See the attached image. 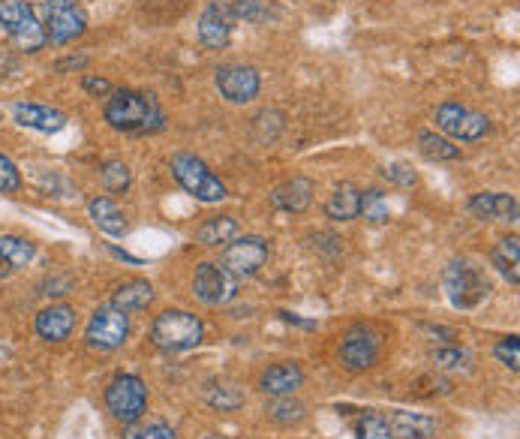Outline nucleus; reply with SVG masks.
<instances>
[{"label": "nucleus", "mask_w": 520, "mask_h": 439, "mask_svg": "<svg viewBox=\"0 0 520 439\" xmlns=\"http://www.w3.org/2000/svg\"><path fill=\"white\" fill-rule=\"evenodd\" d=\"M103 118L112 130L127 136H145L166 127V115L154 94L133 91V88H115L103 106Z\"/></svg>", "instance_id": "obj_1"}, {"label": "nucleus", "mask_w": 520, "mask_h": 439, "mask_svg": "<svg viewBox=\"0 0 520 439\" xmlns=\"http://www.w3.org/2000/svg\"><path fill=\"white\" fill-rule=\"evenodd\" d=\"M205 325L190 310H163L151 325V340L163 352H187L202 343Z\"/></svg>", "instance_id": "obj_2"}, {"label": "nucleus", "mask_w": 520, "mask_h": 439, "mask_svg": "<svg viewBox=\"0 0 520 439\" xmlns=\"http://www.w3.org/2000/svg\"><path fill=\"white\" fill-rule=\"evenodd\" d=\"M172 175H175V181L193 196V199H199V202H208V205H214V202H223V199H229V190H226V184L208 169V163L205 160H199L196 154H187V151H178L175 157H172Z\"/></svg>", "instance_id": "obj_3"}, {"label": "nucleus", "mask_w": 520, "mask_h": 439, "mask_svg": "<svg viewBox=\"0 0 520 439\" xmlns=\"http://www.w3.org/2000/svg\"><path fill=\"white\" fill-rule=\"evenodd\" d=\"M442 286H445V295H448L451 307H457V310H472L490 295L487 277L481 274L478 265H472L466 259H451L445 265Z\"/></svg>", "instance_id": "obj_4"}, {"label": "nucleus", "mask_w": 520, "mask_h": 439, "mask_svg": "<svg viewBox=\"0 0 520 439\" xmlns=\"http://www.w3.org/2000/svg\"><path fill=\"white\" fill-rule=\"evenodd\" d=\"M0 28L13 37V43L22 52H31V55L49 43L46 28L40 25V19L28 0H0Z\"/></svg>", "instance_id": "obj_5"}, {"label": "nucleus", "mask_w": 520, "mask_h": 439, "mask_svg": "<svg viewBox=\"0 0 520 439\" xmlns=\"http://www.w3.org/2000/svg\"><path fill=\"white\" fill-rule=\"evenodd\" d=\"M106 406L112 412L115 421L121 424H136L142 421L145 409H148V388L139 376L133 373H118L109 388H106Z\"/></svg>", "instance_id": "obj_6"}, {"label": "nucleus", "mask_w": 520, "mask_h": 439, "mask_svg": "<svg viewBox=\"0 0 520 439\" xmlns=\"http://www.w3.org/2000/svg\"><path fill=\"white\" fill-rule=\"evenodd\" d=\"M127 337H130V313H124L112 304L97 307L94 316L88 319L85 343L94 352H115L127 343Z\"/></svg>", "instance_id": "obj_7"}, {"label": "nucleus", "mask_w": 520, "mask_h": 439, "mask_svg": "<svg viewBox=\"0 0 520 439\" xmlns=\"http://www.w3.org/2000/svg\"><path fill=\"white\" fill-rule=\"evenodd\" d=\"M46 40L52 46H70L88 31V13L79 0H46Z\"/></svg>", "instance_id": "obj_8"}, {"label": "nucleus", "mask_w": 520, "mask_h": 439, "mask_svg": "<svg viewBox=\"0 0 520 439\" xmlns=\"http://www.w3.org/2000/svg\"><path fill=\"white\" fill-rule=\"evenodd\" d=\"M271 256V241L259 238V235H244V238H232L223 253H220V265L235 277H256L265 262Z\"/></svg>", "instance_id": "obj_9"}, {"label": "nucleus", "mask_w": 520, "mask_h": 439, "mask_svg": "<svg viewBox=\"0 0 520 439\" xmlns=\"http://www.w3.org/2000/svg\"><path fill=\"white\" fill-rule=\"evenodd\" d=\"M436 127L448 136V139H457V142H478L490 133V121L487 115L475 112V109H466L454 100H445L439 109H436Z\"/></svg>", "instance_id": "obj_10"}, {"label": "nucleus", "mask_w": 520, "mask_h": 439, "mask_svg": "<svg viewBox=\"0 0 520 439\" xmlns=\"http://www.w3.org/2000/svg\"><path fill=\"white\" fill-rule=\"evenodd\" d=\"M214 82H217V91L223 94V100L232 103V106H247L262 91L259 70L247 67V64H223V67H217Z\"/></svg>", "instance_id": "obj_11"}, {"label": "nucleus", "mask_w": 520, "mask_h": 439, "mask_svg": "<svg viewBox=\"0 0 520 439\" xmlns=\"http://www.w3.org/2000/svg\"><path fill=\"white\" fill-rule=\"evenodd\" d=\"M193 295L208 307H223L235 301L238 280L220 262H202L193 274Z\"/></svg>", "instance_id": "obj_12"}, {"label": "nucleus", "mask_w": 520, "mask_h": 439, "mask_svg": "<svg viewBox=\"0 0 520 439\" xmlns=\"http://www.w3.org/2000/svg\"><path fill=\"white\" fill-rule=\"evenodd\" d=\"M379 331L370 328V325H352L340 343V361L346 370L352 373H361V370H370L376 361H379Z\"/></svg>", "instance_id": "obj_13"}, {"label": "nucleus", "mask_w": 520, "mask_h": 439, "mask_svg": "<svg viewBox=\"0 0 520 439\" xmlns=\"http://www.w3.org/2000/svg\"><path fill=\"white\" fill-rule=\"evenodd\" d=\"M232 25H235L232 4H208L196 25L199 43L208 49H226L232 40Z\"/></svg>", "instance_id": "obj_14"}, {"label": "nucleus", "mask_w": 520, "mask_h": 439, "mask_svg": "<svg viewBox=\"0 0 520 439\" xmlns=\"http://www.w3.org/2000/svg\"><path fill=\"white\" fill-rule=\"evenodd\" d=\"M304 385V370L295 361H280L262 370L259 391L268 397H292Z\"/></svg>", "instance_id": "obj_15"}, {"label": "nucleus", "mask_w": 520, "mask_h": 439, "mask_svg": "<svg viewBox=\"0 0 520 439\" xmlns=\"http://www.w3.org/2000/svg\"><path fill=\"white\" fill-rule=\"evenodd\" d=\"M13 118L19 127L37 130V133H61L67 124V115L61 109L43 106V103H16Z\"/></svg>", "instance_id": "obj_16"}, {"label": "nucleus", "mask_w": 520, "mask_h": 439, "mask_svg": "<svg viewBox=\"0 0 520 439\" xmlns=\"http://www.w3.org/2000/svg\"><path fill=\"white\" fill-rule=\"evenodd\" d=\"M76 328V310L70 304H52L37 313V334L49 343H64Z\"/></svg>", "instance_id": "obj_17"}, {"label": "nucleus", "mask_w": 520, "mask_h": 439, "mask_svg": "<svg viewBox=\"0 0 520 439\" xmlns=\"http://www.w3.org/2000/svg\"><path fill=\"white\" fill-rule=\"evenodd\" d=\"M37 256V247L19 235H0V280H7L28 268Z\"/></svg>", "instance_id": "obj_18"}, {"label": "nucleus", "mask_w": 520, "mask_h": 439, "mask_svg": "<svg viewBox=\"0 0 520 439\" xmlns=\"http://www.w3.org/2000/svg\"><path fill=\"white\" fill-rule=\"evenodd\" d=\"M313 202V181L310 178H289L283 181L274 193H271V205L277 211H286V214H301L307 211Z\"/></svg>", "instance_id": "obj_19"}, {"label": "nucleus", "mask_w": 520, "mask_h": 439, "mask_svg": "<svg viewBox=\"0 0 520 439\" xmlns=\"http://www.w3.org/2000/svg\"><path fill=\"white\" fill-rule=\"evenodd\" d=\"M469 211L481 220H517V199L511 193H475L469 199Z\"/></svg>", "instance_id": "obj_20"}, {"label": "nucleus", "mask_w": 520, "mask_h": 439, "mask_svg": "<svg viewBox=\"0 0 520 439\" xmlns=\"http://www.w3.org/2000/svg\"><path fill=\"white\" fill-rule=\"evenodd\" d=\"M157 292L148 280L136 277V280H127L121 283L115 292H112V307L124 310V313H139V310H148L154 304Z\"/></svg>", "instance_id": "obj_21"}, {"label": "nucleus", "mask_w": 520, "mask_h": 439, "mask_svg": "<svg viewBox=\"0 0 520 439\" xmlns=\"http://www.w3.org/2000/svg\"><path fill=\"white\" fill-rule=\"evenodd\" d=\"M88 211H91V220H94V226H97L100 232H106V235H112V238H124V235H127V217H124V211H121L112 199L94 196V199L88 202Z\"/></svg>", "instance_id": "obj_22"}, {"label": "nucleus", "mask_w": 520, "mask_h": 439, "mask_svg": "<svg viewBox=\"0 0 520 439\" xmlns=\"http://www.w3.org/2000/svg\"><path fill=\"white\" fill-rule=\"evenodd\" d=\"M358 208H361V190L352 181H343L325 202V217L334 223H349L358 217Z\"/></svg>", "instance_id": "obj_23"}, {"label": "nucleus", "mask_w": 520, "mask_h": 439, "mask_svg": "<svg viewBox=\"0 0 520 439\" xmlns=\"http://www.w3.org/2000/svg\"><path fill=\"white\" fill-rule=\"evenodd\" d=\"M439 430L436 418L430 415H421V412H394L391 418V433L397 439H433Z\"/></svg>", "instance_id": "obj_24"}, {"label": "nucleus", "mask_w": 520, "mask_h": 439, "mask_svg": "<svg viewBox=\"0 0 520 439\" xmlns=\"http://www.w3.org/2000/svg\"><path fill=\"white\" fill-rule=\"evenodd\" d=\"M490 262L511 286H517L520 283V271H517L520 268V241H517V235L496 241V247L490 250Z\"/></svg>", "instance_id": "obj_25"}, {"label": "nucleus", "mask_w": 520, "mask_h": 439, "mask_svg": "<svg viewBox=\"0 0 520 439\" xmlns=\"http://www.w3.org/2000/svg\"><path fill=\"white\" fill-rule=\"evenodd\" d=\"M232 238H238V220L229 214H217L208 217L199 229H196V241L205 247H226Z\"/></svg>", "instance_id": "obj_26"}, {"label": "nucleus", "mask_w": 520, "mask_h": 439, "mask_svg": "<svg viewBox=\"0 0 520 439\" xmlns=\"http://www.w3.org/2000/svg\"><path fill=\"white\" fill-rule=\"evenodd\" d=\"M418 151L427 160H436V163H448V160H457L460 157V148L451 139L436 136V133H418Z\"/></svg>", "instance_id": "obj_27"}, {"label": "nucleus", "mask_w": 520, "mask_h": 439, "mask_svg": "<svg viewBox=\"0 0 520 439\" xmlns=\"http://www.w3.org/2000/svg\"><path fill=\"white\" fill-rule=\"evenodd\" d=\"M358 217H364L367 223L379 226V223H388L391 217V208H388V199L382 190H367L361 193V208H358Z\"/></svg>", "instance_id": "obj_28"}, {"label": "nucleus", "mask_w": 520, "mask_h": 439, "mask_svg": "<svg viewBox=\"0 0 520 439\" xmlns=\"http://www.w3.org/2000/svg\"><path fill=\"white\" fill-rule=\"evenodd\" d=\"M100 181L109 193H124V190H130L133 175H130V166L124 160H109L100 169Z\"/></svg>", "instance_id": "obj_29"}, {"label": "nucleus", "mask_w": 520, "mask_h": 439, "mask_svg": "<svg viewBox=\"0 0 520 439\" xmlns=\"http://www.w3.org/2000/svg\"><path fill=\"white\" fill-rule=\"evenodd\" d=\"M124 439H175L172 424L166 421H136L124 430Z\"/></svg>", "instance_id": "obj_30"}, {"label": "nucleus", "mask_w": 520, "mask_h": 439, "mask_svg": "<svg viewBox=\"0 0 520 439\" xmlns=\"http://www.w3.org/2000/svg\"><path fill=\"white\" fill-rule=\"evenodd\" d=\"M268 415H271L277 424H298V421H304L307 406L298 403V400H292V397H277V400L271 403Z\"/></svg>", "instance_id": "obj_31"}, {"label": "nucleus", "mask_w": 520, "mask_h": 439, "mask_svg": "<svg viewBox=\"0 0 520 439\" xmlns=\"http://www.w3.org/2000/svg\"><path fill=\"white\" fill-rule=\"evenodd\" d=\"M433 361L442 370H469L472 355L460 346H439V349H433Z\"/></svg>", "instance_id": "obj_32"}, {"label": "nucleus", "mask_w": 520, "mask_h": 439, "mask_svg": "<svg viewBox=\"0 0 520 439\" xmlns=\"http://www.w3.org/2000/svg\"><path fill=\"white\" fill-rule=\"evenodd\" d=\"M205 400H208L214 409H220V412H232V409H238V406L244 403V397H241L232 385H208V388H205Z\"/></svg>", "instance_id": "obj_33"}, {"label": "nucleus", "mask_w": 520, "mask_h": 439, "mask_svg": "<svg viewBox=\"0 0 520 439\" xmlns=\"http://www.w3.org/2000/svg\"><path fill=\"white\" fill-rule=\"evenodd\" d=\"M355 433H358V439H394L391 424H388L379 412H367V415H361Z\"/></svg>", "instance_id": "obj_34"}, {"label": "nucleus", "mask_w": 520, "mask_h": 439, "mask_svg": "<svg viewBox=\"0 0 520 439\" xmlns=\"http://www.w3.org/2000/svg\"><path fill=\"white\" fill-rule=\"evenodd\" d=\"M19 190H22V172H19V166L7 154H0V193L13 196Z\"/></svg>", "instance_id": "obj_35"}, {"label": "nucleus", "mask_w": 520, "mask_h": 439, "mask_svg": "<svg viewBox=\"0 0 520 439\" xmlns=\"http://www.w3.org/2000/svg\"><path fill=\"white\" fill-rule=\"evenodd\" d=\"M493 358L499 361V364H505L508 370H517L520 367V343H517V337L511 334V337H502L496 346H493Z\"/></svg>", "instance_id": "obj_36"}, {"label": "nucleus", "mask_w": 520, "mask_h": 439, "mask_svg": "<svg viewBox=\"0 0 520 439\" xmlns=\"http://www.w3.org/2000/svg\"><path fill=\"white\" fill-rule=\"evenodd\" d=\"M382 175H385V178H388L391 184L403 187V190H406V187H415V184H418V175H415V172H412V169H409L406 163H388Z\"/></svg>", "instance_id": "obj_37"}, {"label": "nucleus", "mask_w": 520, "mask_h": 439, "mask_svg": "<svg viewBox=\"0 0 520 439\" xmlns=\"http://www.w3.org/2000/svg\"><path fill=\"white\" fill-rule=\"evenodd\" d=\"M232 13H235V19H247V22L268 19V10L262 4H256V0H238V4H232Z\"/></svg>", "instance_id": "obj_38"}, {"label": "nucleus", "mask_w": 520, "mask_h": 439, "mask_svg": "<svg viewBox=\"0 0 520 439\" xmlns=\"http://www.w3.org/2000/svg\"><path fill=\"white\" fill-rule=\"evenodd\" d=\"M82 88H85L88 94H94V97H109V94L115 91L106 79H97V76H85V79H82Z\"/></svg>", "instance_id": "obj_39"}, {"label": "nucleus", "mask_w": 520, "mask_h": 439, "mask_svg": "<svg viewBox=\"0 0 520 439\" xmlns=\"http://www.w3.org/2000/svg\"><path fill=\"white\" fill-rule=\"evenodd\" d=\"M46 295H55V298H61V295H67L70 289H73V280L70 277H55V280H46Z\"/></svg>", "instance_id": "obj_40"}, {"label": "nucleus", "mask_w": 520, "mask_h": 439, "mask_svg": "<svg viewBox=\"0 0 520 439\" xmlns=\"http://www.w3.org/2000/svg\"><path fill=\"white\" fill-rule=\"evenodd\" d=\"M82 67H88V55L67 58V61H58V64H55V70H58V73H64V70H82Z\"/></svg>", "instance_id": "obj_41"}, {"label": "nucleus", "mask_w": 520, "mask_h": 439, "mask_svg": "<svg viewBox=\"0 0 520 439\" xmlns=\"http://www.w3.org/2000/svg\"><path fill=\"white\" fill-rule=\"evenodd\" d=\"M280 319H283V322H289V325L307 328V331H313V328H316V322H310V319H301V316H295V313H286V310H280Z\"/></svg>", "instance_id": "obj_42"}, {"label": "nucleus", "mask_w": 520, "mask_h": 439, "mask_svg": "<svg viewBox=\"0 0 520 439\" xmlns=\"http://www.w3.org/2000/svg\"><path fill=\"white\" fill-rule=\"evenodd\" d=\"M112 253H115L118 259H124V262H133V265H142V259H136V256H130V253H124V250H118V247H112Z\"/></svg>", "instance_id": "obj_43"}]
</instances>
